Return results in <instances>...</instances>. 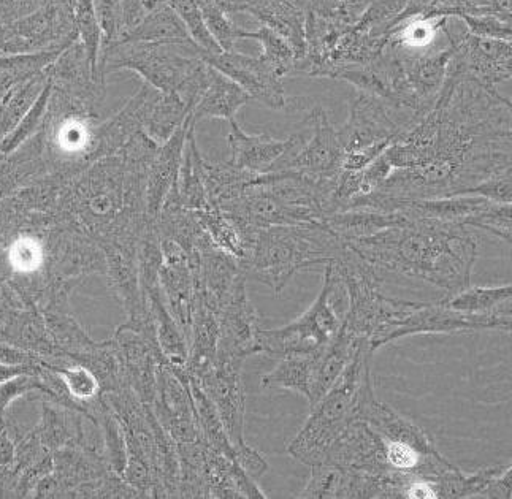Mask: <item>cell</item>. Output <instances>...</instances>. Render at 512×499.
<instances>
[{
	"label": "cell",
	"instance_id": "34",
	"mask_svg": "<svg viewBox=\"0 0 512 499\" xmlns=\"http://www.w3.org/2000/svg\"><path fill=\"white\" fill-rule=\"evenodd\" d=\"M256 40L262 46V53L259 59L267 65L268 69L275 73L276 77L283 80L287 75L294 73L297 58L292 51L291 46L283 37L268 29V27L260 26L256 32L241 31V40Z\"/></svg>",
	"mask_w": 512,
	"mask_h": 499
},
{
	"label": "cell",
	"instance_id": "15",
	"mask_svg": "<svg viewBox=\"0 0 512 499\" xmlns=\"http://www.w3.org/2000/svg\"><path fill=\"white\" fill-rule=\"evenodd\" d=\"M321 463L368 476H383L394 471L387 463L383 436L362 419L349 420L330 444Z\"/></svg>",
	"mask_w": 512,
	"mask_h": 499
},
{
	"label": "cell",
	"instance_id": "11",
	"mask_svg": "<svg viewBox=\"0 0 512 499\" xmlns=\"http://www.w3.org/2000/svg\"><path fill=\"white\" fill-rule=\"evenodd\" d=\"M311 137L294 154L281 160L273 170H294L311 178L332 180L343 172L344 149L338 129L332 126L327 111L314 103L306 118ZM272 170V172H273Z\"/></svg>",
	"mask_w": 512,
	"mask_h": 499
},
{
	"label": "cell",
	"instance_id": "9",
	"mask_svg": "<svg viewBox=\"0 0 512 499\" xmlns=\"http://www.w3.org/2000/svg\"><path fill=\"white\" fill-rule=\"evenodd\" d=\"M0 26V56L67 48L78 40L73 7L62 0H48L37 12Z\"/></svg>",
	"mask_w": 512,
	"mask_h": 499
},
{
	"label": "cell",
	"instance_id": "10",
	"mask_svg": "<svg viewBox=\"0 0 512 499\" xmlns=\"http://www.w3.org/2000/svg\"><path fill=\"white\" fill-rule=\"evenodd\" d=\"M243 363L245 359L218 349L210 370L195 378L218 409L227 435L237 450L248 444L245 439V389L241 378Z\"/></svg>",
	"mask_w": 512,
	"mask_h": 499
},
{
	"label": "cell",
	"instance_id": "35",
	"mask_svg": "<svg viewBox=\"0 0 512 499\" xmlns=\"http://www.w3.org/2000/svg\"><path fill=\"white\" fill-rule=\"evenodd\" d=\"M493 16L511 23V0H436L422 18H460V16Z\"/></svg>",
	"mask_w": 512,
	"mask_h": 499
},
{
	"label": "cell",
	"instance_id": "3",
	"mask_svg": "<svg viewBox=\"0 0 512 499\" xmlns=\"http://www.w3.org/2000/svg\"><path fill=\"white\" fill-rule=\"evenodd\" d=\"M346 243L324 222L311 224L276 225L259 230L253 244L240 263L246 278H253L281 295L300 271L335 262Z\"/></svg>",
	"mask_w": 512,
	"mask_h": 499
},
{
	"label": "cell",
	"instance_id": "21",
	"mask_svg": "<svg viewBox=\"0 0 512 499\" xmlns=\"http://www.w3.org/2000/svg\"><path fill=\"white\" fill-rule=\"evenodd\" d=\"M157 96L159 91L151 88L150 84L143 83L140 91L130 97L113 118L100 122L97 130L96 160L118 153L130 138L143 130L146 116Z\"/></svg>",
	"mask_w": 512,
	"mask_h": 499
},
{
	"label": "cell",
	"instance_id": "40",
	"mask_svg": "<svg viewBox=\"0 0 512 499\" xmlns=\"http://www.w3.org/2000/svg\"><path fill=\"white\" fill-rule=\"evenodd\" d=\"M203 21L222 51H235V43L241 40V27L230 20L229 13L213 0H197Z\"/></svg>",
	"mask_w": 512,
	"mask_h": 499
},
{
	"label": "cell",
	"instance_id": "52",
	"mask_svg": "<svg viewBox=\"0 0 512 499\" xmlns=\"http://www.w3.org/2000/svg\"><path fill=\"white\" fill-rule=\"evenodd\" d=\"M213 2H216V4H218L219 7L222 8V10H226L227 0H213Z\"/></svg>",
	"mask_w": 512,
	"mask_h": 499
},
{
	"label": "cell",
	"instance_id": "20",
	"mask_svg": "<svg viewBox=\"0 0 512 499\" xmlns=\"http://www.w3.org/2000/svg\"><path fill=\"white\" fill-rule=\"evenodd\" d=\"M195 126L191 116L183 126L175 130V134L157 148L146 175L145 211L148 222H156L161 213L165 199L175 187L180 173L183 149L186 145L189 129Z\"/></svg>",
	"mask_w": 512,
	"mask_h": 499
},
{
	"label": "cell",
	"instance_id": "31",
	"mask_svg": "<svg viewBox=\"0 0 512 499\" xmlns=\"http://www.w3.org/2000/svg\"><path fill=\"white\" fill-rule=\"evenodd\" d=\"M191 107L181 99L178 92L161 94L151 105L150 113L146 116L143 130L148 137L162 145L169 140L178 127L183 126L186 119L191 116Z\"/></svg>",
	"mask_w": 512,
	"mask_h": 499
},
{
	"label": "cell",
	"instance_id": "48",
	"mask_svg": "<svg viewBox=\"0 0 512 499\" xmlns=\"http://www.w3.org/2000/svg\"><path fill=\"white\" fill-rule=\"evenodd\" d=\"M32 389L46 390V392L51 393V390L46 389V387H43V385H40L39 382L31 378L15 379L12 384L2 385V387H0V414L5 411L10 400L18 397L20 393Z\"/></svg>",
	"mask_w": 512,
	"mask_h": 499
},
{
	"label": "cell",
	"instance_id": "7",
	"mask_svg": "<svg viewBox=\"0 0 512 499\" xmlns=\"http://www.w3.org/2000/svg\"><path fill=\"white\" fill-rule=\"evenodd\" d=\"M419 119L413 111L357 91L349 100L348 121L338 129L344 149L343 170H362L370 165Z\"/></svg>",
	"mask_w": 512,
	"mask_h": 499
},
{
	"label": "cell",
	"instance_id": "18",
	"mask_svg": "<svg viewBox=\"0 0 512 499\" xmlns=\"http://www.w3.org/2000/svg\"><path fill=\"white\" fill-rule=\"evenodd\" d=\"M246 279L237 282L218 316L219 351L245 360L249 355L260 354L257 335L262 330L259 311L249 300Z\"/></svg>",
	"mask_w": 512,
	"mask_h": 499
},
{
	"label": "cell",
	"instance_id": "17",
	"mask_svg": "<svg viewBox=\"0 0 512 499\" xmlns=\"http://www.w3.org/2000/svg\"><path fill=\"white\" fill-rule=\"evenodd\" d=\"M354 419H362L370 425L376 433L389 441H400L411 444L422 454H436L432 438L425 433L424 428L416 422L402 416L400 412L390 408L376 398L375 387L371 381V373L365 376L357 393L356 406H354Z\"/></svg>",
	"mask_w": 512,
	"mask_h": 499
},
{
	"label": "cell",
	"instance_id": "38",
	"mask_svg": "<svg viewBox=\"0 0 512 499\" xmlns=\"http://www.w3.org/2000/svg\"><path fill=\"white\" fill-rule=\"evenodd\" d=\"M73 23H75V31H77L78 40L85 46L88 53L89 62L92 69L96 72L100 80L99 58L100 50H102V31H100L99 20H97L96 10L92 0H77L73 7Z\"/></svg>",
	"mask_w": 512,
	"mask_h": 499
},
{
	"label": "cell",
	"instance_id": "32",
	"mask_svg": "<svg viewBox=\"0 0 512 499\" xmlns=\"http://www.w3.org/2000/svg\"><path fill=\"white\" fill-rule=\"evenodd\" d=\"M314 357L295 355L281 359L275 370L260 379L262 389L292 390L300 393L306 400H311V384H313Z\"/></svg>",
	"mask_w": 512,
	"mask_h": 499
},
{
	"label": "cell",
	"instance_id": "33",
	"mask_svg": "<svg viewBox=\"0 0 512 499\" xmlns=\"http://www.w3.org/2000/svg\"><path fill=\"white\" fill-rule=\"evenodd\" d=\"M51 94H53V84L48 80L40 96L32 103L31 108L24 113L23 118L18 121L7 135L0 138V153L4 156H10L15 153L16 149L31 140L32 137L39 134L42 130L43 122H45L46 111L50 105Z\"/></svg>",
	"mask_w": 512,
	"mask_h": 499
},
{
	"label": "cell",
	"instance_id": "29",
	"mask_svg": "<svg viewBox=\"0 0 512 499\" xmlns=\"http://www.w3.org/2000/svg\"><path fill=\"white\" fill-rule=\"evenodd\" d=\"M257 173L248 172L235 167L230 162L210 164L203 162V184L207 191L208 205L222 210L224 206L234 202L257 180Z\"/></svg>",
	"mask_w": 512,
	"mask_h": 499
},
{
	"label": "cell",
	"instance_id": "23",
	"mask_svg": "<svg viewBox=\"0 0 512 499\" xmlns=\"http://www.w3.org/2000/svg\"><path fill=\"white\" fill-rule=\"evenodd\" d=\"M205 484L208 498H267L256 479L235 458L207 447Z\"/></svg>",
	"mask_w": 512,
	"mask_h": 499
},
{
	"label": "cell",
	"instance_id": "30",
	"mask_svg": "<svg viewBox=\"0 0 512 499\" xmlns=\"http://www.w3.org/2000/svg\"><path fill=\"white\" fill-rule=\"evenodd\" d=\"M121 42L189 43L192 39L169 2L159 0L153 10L145 16V20Z\"/></svg>",
	"mask_w": 512,
	"mask_h": 499
},
{
	"label": "cell",
	"instance_id": "12",
	"mask_svg": "<svg viewBox=\"0 0 512 499\" xmlns=\"http://www.w3.org/2000/svg\"><path fill=\"white\" fill-rule=\"evenodd\" d=\"M476 330H511V308H500L486 314L455 311L446 301L419 303L400 327L390 335L389 343L403 336L433 333H465Z\"/></svg>",
	"mask_w": 512,
	"mask_h": 499
},
{
	"label": "cell",
	"instance_id": "51",
	"mask_svg": "<svg viewBox=\"0 0 512 499\" xmlns=\"http://www.w3.org/2000/svg\"><path fill=\"white\" fill-rule=\"evenodd\" d=\"M246 2H248V0H227L226 12L229 13V15L243 12V7H245Z\"/></svg>",
	"mask_w": 512,
	"mask_h": 499
},
{
	"label": "cell",
	"instance_id": "1",
	"mask_svg": "<svg viewBox=\"0 0 512 499\" xmlns=\"http://www.w3.org/2000/svg\"><path fill=\"white\" fill-rule=\"evenodd\" d=\"M511 110L497 88L448 67L432 110L381 154L390 173L373 191L379 206L467 195L511 170Z\"/></svg>",
	"mask_w": 512,
	"mask_h": 499
},
{
	"label": "cell",
	"instance_id": "27",
	"mask_svg": "<svg viewBox=\"0 0 512 499\" xmlns=\"http://www.w3.org/2000/svg\"><path fill=\"white\" fill-rule=\"evenodd\" d=\"M405 221V216L398 213H386V211L370 210V208H351V210L330 214L325 218L324 224L341 241L349 243V241L371 237L381 230L403 224Z\"/></svg>",
	"mask_w": 512,
	"mask_h": 499
},
{
	"label": "cell",
	"instance_id": "41",
	"mask_svg": "<svg viewBox=\"0 0 512 499\" xmlns=\"http://www.w3.org/2000/svg\"><path fill=\"white\" fill-rule=\"evenodd\" d=\"M306 15L337 18L346 23H357L368 0H297Z\"/></svg>",
	"mask_w": 512,
	"mask_h": 499
},
{
	"label": "cell",
	"instance_id": "16",
	"mask_svg": "<svg viewBox=\"0 0 512 499\" xmlns=\"http://www.w3.org/2000/svg\"><path fill=\"white\" fill-rule=\"evenodd\" d=\"M54 91L70 97L83 107L99 113L105 99V81L97 77L80 40L67 46L46 69Z\"/></svg>",
	"mask_w": 512,
	"mask_h": 499
},
{
	"label": "cell",
	"instance_id": "43",
	"mask_svg": "<svg viewBox=\"0 0 512 499\" xmlns=\"http://www.w3.org/2000/svg\"><path fill=\"white\" fill-rule=\"evenodd\" d=\"M340 484V469L329 463L311 466V477L299 498L329 499L337 495Z\"/></svg>",
	"mask_w": 512,
	"mask_h": 499
},
{
	"label": "cell",
	"instance_id": "42",
	"mask_svg": "<svg viewBox=\"0 0 512 499\" xmlns=\"http://www.w3.org/2000/svg\"><path fill=\"white\" fill-rule=\"evenodd\" d=\"M511 203H490L487 208L474 214L467 227L486 230L500 240L511 243Z\"/></svg>",
	"mask_w": 512,
	"mask_h": 499
},
{
	"label": "cell",
	"instance_id": "45",
	"mask_svg": "<svg viewBox=\"0 0 512 499\" xmlns=\"http://www.w3.org/2000/svg\"><path fill=\"white\" fill-rule=\"evenodd\" d=\"M457 20L462 21L470 34L484 37V39L508 40L511 42V23L498 20L493 16H460Z\"/></svg>",
	"mask_w": 512,
	"mask_h": 499
},
{
	"label": "cell",
	"instance_id": "46",
	"mask_svg": "<svg viewBox=\"0 0 512 499\" xmlns=\"http://www.w3.org/2000/svg\"><path fill=\"white\" fill-rule=\"evenodd\" d=\"M59 376H61L73 397L92 398L100 390V384L97 382L96 376L85 366H72L67 370H61Z\"/></svg>",
	"mask_w": 512,
	"mask_h": 499
},
{
	"label": "cell",
	"instance_id": "2",
	"mask_svg": "<svg viewBox=\"0 0 512 499\" xmlns=\"http://www.w3.org/2000/svg\"><path fill=\"white\" fill-rule=\"evenodd\" d=\"M346 244L376 270L422 279L444 290V298L470 286L478 257V243L468 227L433 219L406 218L403 224Z\"/></svg>",
	"mask_w": 512,
	"mask_h": 499
},
{
	"label": "cell",
	"instance_id": "36",
	"mask_svg": "<svg viewBox=\"0 0 512 499\" xmlns=\"http://www.w3.org/2000/svg\"><path fill=\"white\" fill-rule=\"evenodd\" d=\"M195 214H197L200 225L207 232L211 243L216 248L226 252L229 256L235 257L238 262L245 259L246 252L243 238H241L234 222L230 221L226 214L218 208H211V206H208L205 210L195 211Z\"/></svg>",
	"mask_w": 512,
	"mask_h": 499
},
{
	"label": "cell",
	"instance_id": "14",
	"mask_svg": "<svg viewBox=\"0 0 512 499\" xmlns=\"http://www.w3.org/2000/svg\"><path fill=\"white\" fill-rule=\"evenodd\" d=\"M449 42L452 43V69L497 88L511 80L512 45L508 40L484 39L465 31L454 32L448 23Z\"/></svg>",
	"mask_w": 512,
	"mask_h": 499
},
{
	"label": "cell",
	"instance_id": "5",
	"mask_svg": "<svg viewBox=\"0 0 512 499\" xmlns=\"http://www.w3.org/2000/svg\"><path fill=\"white\" fill-rule=\"evenodd\" d=\"M371 355L373 352L370 344L363 341L340 378L311 408V416L299 431V435L287 446V452L295 460L308 466L321 463L330 444L337 439L349 420L354 419L357 393L365 376L371 373Z\"/></svg>",
	"mask_w": 512,
	"mask_h": 499
},
{
	"label": "cell",
	"instance_id": "28",
	"mask_svg": "<svg viewBox=\"0 0 512 499\" xmlns=\"http://www.w3.org/2000/svg\"><path fill=\"white\" fill-rule=\"evenodd\" d=\"M203 162L205 159L195 140V126H192L184 145L178 180L172 189L176 200L186 210L200 211L210 206L205 184H203Z\"/></svg>",
	"mask_w": 512,
	"mask_h": 499
},
{
	"label": "cell",
	"instance_id": "50",
	"mask_svg": "<svg viewBox=\"0 0 512 499\" xmlns=\"http://www.w3.org/2000/svg\"><path fill=\"white\" fill-rule=\"evenodd\" d=\"M13 460V446L4 431L0 433V463L7 465Z\"/></svg>",
	"mask_w": 512,
	"mask_h": 499
},
{
	"label": "cell",
	"instance_id": "53",
	"mask_svg": "<svg viewBox=\"0 0 512 499\" xmlns=\"http://www.w3.org/2000/svg\"><path fill=\"white\" fill-rule=\"evenodd\" d=\"M0 46H2V26H0Z\"/></svg>",
	"mask_w": 512,
	"mask_h": 499
},
{
	"label": "cell",
	"instance_id": "49",
	"mask_svg": "<svg viewBox=\"0 0 512 499\" xmlns=\"http://www.w3.org/2000/svg\"><path fill=\"white\" fill-rule=\"evenodd\" d=\"M511 480H512V468L511 465L495 479L490 482L489 487L486 488V492L482 493L481 498H511Z\"/></svg>",
	"mask_w": 512,
	"mask_h": 499
},
{
	"label": "cell",
	"instance_id": "19",
	"mask_svg": "<svg viewBox=\"0 0 512 499\" xmlns=\"http://www.w3.org/2000/svg\"><path fill=\"white\" fill-rule=\"evenodd\" d=\"M229 122L230 164L257 175L272 172L281 160L294 154L306 140V130L287 140H276L268 134H246L235 119Z\"/></svg>",
	"mask_w": 512,
	"mask_h": 499
},
{
	"label": "cell",
	"instance_id": "25",
	"mask_svg": "<svg viewBox=\"0 0 512 499\" xmlns=\"http://www.w3.org/2000/svg\"><path fill=\"white\" fill-rule=\"evenodd\" d=\"M363 341L357 338L348 328L341 325L337 336L325 346L321 354L314 357L313 384H311L310 406L318 403L330 387L335 384L340 374L346 370V366L356 355L357 349Z\"/></svg>",
	"mask_w": 512,
	"mask_h": 499
},
{
	"label": "cell",
	"instance_id": "8",
	"mask_svg": "<svg viewBox=\"0 0 512 499\" xmlns=\"http://www.w3.org/2000/svg\"><path fill=\"white\" fill-rule=\"evenodd\" d=\"M200 48L189 43L119 42L100 51V77L118 70H132L151 88L169 94L181 88L203 59Z\"/></svg>",
	"mask_w": 512,
	"mask_h": 499
},
{
	"label": "cell",
	"instance_id": "6",
	"mask_svg": "<svg viewBox=\"0 0 512 499\" xmlns=\"http://www.w3.org/2000/svg\"><path fill=\"white\" fill-rule=\"evenodd\" d=\"M343 301H348L346 290L329 263L324 267L321 294L308 311L284 327L260 330L257 335L260 352L275 359L321 354L343 325L344 313L338 311Z\"/></svg>",
	"mask_w": 512,
	"mask_h": 499
},
{
	"label": "cell",
	"instance_id": "39",
	"mask_svg": "<svg viewBox=\"0 0 512 499\" xmlns=\"http://www.w3.org/2000/svg\"><path fill=\"white\" fill-rule=\"evenodd\" d=\"M167 2L175 10L176 15L180 16L189 37L195 45L199 46L200 50L211 54L221 53V48L208 31L207 24L203 21L197 0H167Z\"/></svg>",
	"mask_w": 512,
	"mask_h": 499
},
{
	"label": "cell",
	"instance_id": "47",
	"mask_svg": "<svg viewBox=\"0 0 512 499\" xmlns=\"http://www.w3.org/2000/svg\"><path fill=\"white\" fill-rule=\"evenodd\" d=\"M511 170L493 175L484 183L473 187L468 194L481 195L484 199L495 203H511L512 202V180Z\"/></svg>",
	"mask_w": 512,
	"mask_h": 499
},
{
	"label": "cell",
	"instance_id": "26",
	"mask_svg": "<svg viewBox=\"0 0 512 499\" xmlns=\"http://www.w3.org/2000/svg\"><path fill=\"white\" fill-rule=\"evenodd\" d=\"M249 102L251 97L235 81L211 67L207 88L202 92L199 102L195 103L191 118L195 124L202 119L232 121L237 116L238 110Z\"/></svg>",
	"mask_w": 512,
	"mask_h": 499
},
{
	"label": "cell",
	"instance_id": "37",
	"mask_svg": "<svg viewBox=\"0 0 512 499\" xmlns=\"http://www.w3.org/2000/svg\"><path fill=\"white\" fill-rule=\"evenodd\" d=\"M511 284L492 287H470L463 289L459 294L444 298V301L455 311L467 314H486L505 308L511 301Z\"/></svg>",
	"mask_w": 512,
	"mask_h": 499
},
{
	"label": "cell",
	"instance_id": "4",
	"mask_svg": "<svg viewBox=\"0 0 512 499\" xmlns=\"http://www.w3.org/2000/svg\"><path fill=\"white\" fill-rule=\"evenodd\" d=\"M332 267L348 297L343 325L360 340H367L371 352L389 343L390 335L419 306V301L386 297L379 271L348 244Z\"/></svg>",
	"mask_w": 512,
	"mask_h": 499
},
{
	"label": "cell",
	"instance_id": "13",
	"mask_svg": "<svg viewBox=\"0 0 512 499\" xmlns=\"http://www.w3.org/2000/svg\"><path fill=\"white\" fill-rule=\"evenodd\" d=\"M200 58L213 69L226 75L243 91L272 110H300L297 99H289L284 92L283 81L276 77L259 58H251L237 51H221L211 54L200 51Z\"/></svg>",
	"mask_w": 512,
	"mask_h": 499
},
{
	"label": "cell",
	"instance_id": "44",
	"mask_svg": "<svg viewBox=\"0 0 512 499\" xmlns=\"http://www.w3.org/2000/svg\"><path fill=\"white\" fill-rule=\"evenodd\" d=\"M104 419L105 446H107L111 468L115 469L116 473L123 474L127 463L126 436L123 435V427L119 425V419L111 414Z\"/></svg>",
	"mask_w": 512,
	"mask_h": 499
},
{
	"label": "cell",
	"instance_id": "24",
	"mask_svg": "<svg viewBox=\"0 0 512 499\" xmlns=\"http://www.w3.org/2000/svg\"><path fill=\"white\" fill-rule=\"evenodd\" d=\"M481 195H451L440 199L405 200L397 205L395 213L408 219H433L467 227L474 214L490 205Z\"/></svg>",
	"mask_w": 512,
	"mask_h": 499
},
{
	"label": "cell",
	"instance_id": "22",
	"mask_svg": "<svg viewBox=\"0 0 512 499\" xmlns=\"http://www.w3.org/2000/svg\"><path fill=\"white\" fill-rule=\"evenodd\" d=\"M243 12L253 15L262 26L283 37L297 62L305 56L306 13L297 0H248Z\"/></svg>",
	"mask_w": 512,
	"mask_h": 499
}]
</instances>
